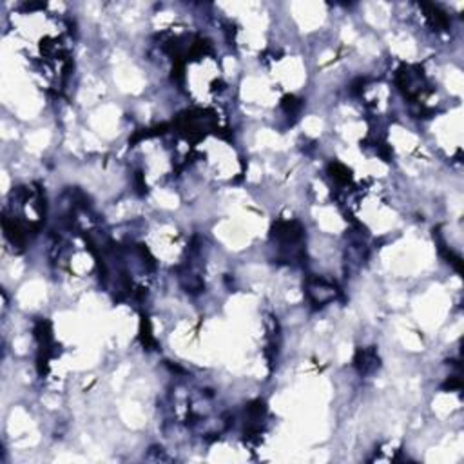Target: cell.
<instances>
[{"instance_id": "obj_1", "label": "cell", "mask_w": 464, "mask_h": 464, "mask_svg": "<svg viewBox=\"0 0 464 464\" xmlns=\"http://www.w3.org/2000/svg\"><path fill=\"white\" fill-rule=\"evenodd\" d=\"M355 366L361 374H370L379 366V357L375 350H359L355 355Z\"/></svg>"}, {"instance_id": "obj_2", "label": "cell", "mask_w": 464, "mask_h": 464, "mask_svg": "<svg viewBox=\"0 0 464 464\" xmlns=\"http://www.w3.org/2000/svg\"><path fill=\"white\" fill-rule=\"evenodd\" d=\"M330 173H332V178L336 179V181H341V183H347V181H350V178H352V176H350V171L341 164L330 165Z\"/></svg>"}, {"instance_id": "obj_3", "label": "cell", "mask_w": 464, "mask_h": 464, "mask_svg": "<svg viewBox=\"0 0 464 464\" xmlns=\"http://www.w3.org/2000/svg\"><path fill=\"white\" fill-rule=\"evenodd\" d=\"M301 107V102L295 98V96H287L285 100H283V109H285L289 115H295V113L299 111Z\"/></svg>"}]
</instances>
